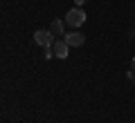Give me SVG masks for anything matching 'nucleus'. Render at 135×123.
<instances>
[{"label":"nucleus","mask_w":135,"mask_h":123,"mask_svg":"<svg viewBox=\"0 0 135 123\" xmlns=\"http://www.w3.org/2000/svg\"><path fill=\"white\" fill-rule=\"evenodd\" d=\"M52 49H54V56H56V58H68V49H70V45H68L65 40H54Z\"/></svg>","instance_id":"4"},{"label":"nucleus","mask_w":135,"mask_h":123,"mask_svg":"<svg viewBox=\"0 0 135 123\" xmlns=\"http://www.w3.org/2000/svg\"><path fill=\"white\" fill-rule=\"evenodd\" d=\"M45 58H47V61H50V58H54V49L52 47H45Z\"/></svg>","instance_id":"6"},{"label":"nucleus","mask_w":135,"mask_h":123,"mask_svg":"<svg viewBox=\"0 0 135 123\" xmlns=\"http://www.w3.org/2000/svg\"><path fill=\"white\" fill-rule=\"evenodd\" d=\"M131 69L135 72V58H133V61H131Z\"/></svg>","instance_id":"8"},{"label":"nucleus","mask_w":135,"mask_h":123,"mask_svg":"<svg viewBox=\"0 0 135 123\" xmlns=\"http://www.w3.org/2000/svg\"><path fill=\"white\" fill-rule=\"evenodd\" d=\"M133 83H135V78H133Z\"/></svg>","instance_id":"9"},{"label":"nucleus","mask_w":135,"mask_h":123,"mask_svg":"<svg viewBox=\"0 0 135 123\" xmlns=\"http://www.w3.org/2000/svg\"><path fill=\"white\" fill-rule=\"evenodd\" d=\"M83 2H86V0H74V5H77V7H81Z\"/></svg>","instance_id":"7"},{"label":"nucleus","mask_w":135,"mask_h":123,"mask_svg":"<svg viewBox=\"0 0 135 123\" xmlns=\"http://www.w3.org/2000/svg\"><path fill=\"white\" fill-rule=\"evenodd\" d=\"M34 40L41 47H52L54 45V34L50 29H38V31H34Z\"/></svg>","instance_id":"2"},{"label":"nucleus","mask_w":135,"mask_h":123,"mask_svg":"<svg viewBox=\"0 0 135 123\" xmlns=\"http://www.w3.org/2000/svg\"><path fill=\"white\" fill-rule=\"evenodd\" d=\"M63 40H65L70 47H81V45L86 43V36H83L81 31H77V29H74V31L65 34V38H63Z\"/></svg>","instance_id":"3"},{"label":"nucleus","mask_w":135,"mask_h":123,"mask_svg":"<svg viewBox=\"0 0 135 123\" xmlns=\"http://www.w3.org/2000/svg\"><path fill=\"white\" fill-rule=\"evenodd\" d=\"M63 27H65V23H63V20H59V18H54L52 25H50V31H52L54 36H63Z\"/></svg>","instance_id":"5"},{"label":"nucleus","mask_w":135,"mask_h":123,"mask_svg":"<svg viewBox=\"0 0 135 123\" xmlns=\"http://www.w3.org/2000/svg\"><path fill=\"white\" fill-rule=\"evenodd\" d=\"M86 23V11L81 9V7H74V9H70L65 14V25H70V27H81V25Z\"/></svg>","instance_id":"1"}]
</instances>
